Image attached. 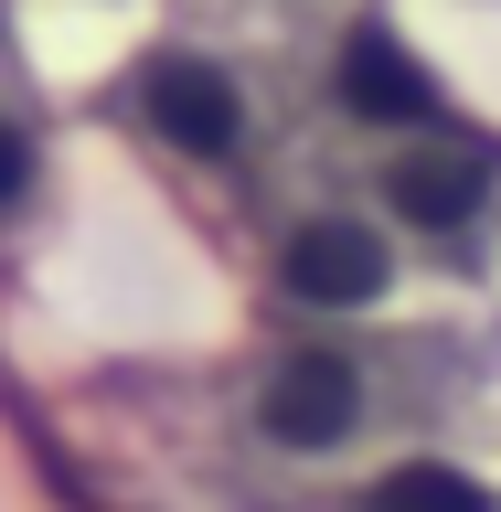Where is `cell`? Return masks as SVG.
I'll use <instances>...</instances> for the list:
<instances>
[{"mask_svg": "<svg viewBox=\"0 0 501 512\" xmlns=\"http://www.w3.org/2000/svg\"><path fill=\"white\" fill-rule=\"evenodd\" d=\"M395 278V246H384L374 214H299L278 235V288L299 310H363Z\"/></svg>", "mask_w": 501, "mask_h": 512, "instance_id": "cell-4", "label": "cell"}, {"mask_svg": "<svg viewBox=\"0 0 501 512\" xmlns=\"http://www.w3.org/2000/svg\"><path fill=\"white\" fill-rule=\"evenodd\" d=\"M128 96H139V128H150L171 160H192V171H235V160L256 150V86L224 54L171 43V54H150L128 75Z\"/></svg>", "mask_w": 501, "mask_h": 512, "instance_id": "cell-1", "label": "cell"}, {"mask_svg": "<svg viewBox=\"0 0 501 512\" xmlns=\"http://www.w3.org/2000/svg\"><path fill=\"white\" fill-rule=\"evenodd\" d=\"M331 107H342L352 128H384V139H427V128H438V75L384 22H352L342 43H331Z\"/></svg>", "mask_w": 501, "mask_h": 512, "instance_id": "cell-5", "label": "cell"}, {"mask_svg": "<svg viewBox=\"0 0 501 512\" xmlns=\"http://www.w3.org/2000/svg\"><path fill=\"white\" fill-rule=\"evenodd\" d=\"M374 512H491V491L459 470H395V480H374Z\"/></svg>", "mask_w": 501, "mask_h": 512, "instance_id": "cell-6", "label": "cell"}, {"mask_svg": "<svg viewBox=\"0 0 501 512\" xmlns=\"http://www.w3.org/2000/svg\"><path fill=\"white\" fill-rule=\"evenodd\" d=\"M32 182H43V139L22 128V107H0V214H22Z\"/></svg>", "mask_w": 501, "mask_h": 512, "instance_id": "cell-7", "label": "cell"}, {"mask_svg": "<svg viewBox=\"0 0 501 512\" xmlns=\"http://www.w3.org/2000/svg\"><path fill=\"white\" fill-rule=\"evenodd\" d=\"M363 406H374V384H363V363H352L342 342H299L278 352L267 374H256L246 416L267 448H342L352 427H363Z\"/></svg>", "mask_w": 501, "mask_h": 512, "instance_id": "cell-2", "label": "cell"}, {"mask_svg": "<svg viewBox=\"0 0 501 512\" xmlns=\"http://www.w3.org/2000/svg\"><path fill=\"white\" fill-rule=\"evenodd\" d=\"M501 192V160L480 150V139H448V128H427V139H395L374 171V203L395 224H416V235H470L480 214H491Z\"/></svg>", "mask_w": 501, "mask_h": 512, "instance_id": "cell-3", "label": "cell"}]
</instances>
